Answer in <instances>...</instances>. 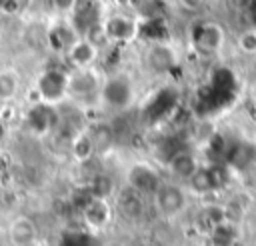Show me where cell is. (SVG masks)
<instances>
[{"instance_id":"21","label":"cell","mask_w":256,"mask_h":246,"mask_svg":"<svg viewBox=\"0 0 256 246\" xmlns=\"http://www.w3.org/2000/svg\"><path fill=\"white\" fill-rule=\"evenodd\" d=\"M238 48L244 52V54H252L256 56V28H246L238 34V40H236Z\"/></svg>"},{"instance_id":"19","label":"cell","mask_w":256,"mask_h":246,"mask_svg":"<svg viewBox=\"0 0 256 246\" xmlns=\"http://www.w3.org/2000/svg\"><path fill=\"white\" fill-rule=\"evenodd\" d=\"M256 162V144L252 142H242L238 144L234 156H230V166L234 164L238 170H246Z\"/></svg>"},{"instance_id":"15","label":"cell","mask_w":256,"mask_h":246,"mask_svg":"<svg viewBox=\"0 0 256 246\" xmlns=\"http://www.w3.org/2000/svg\"><path fill=\"white\" fill-rule=\"evenodd\" d=\"M72 14H74V20H72V26L76 28V32L82 36L92 24L98 22V10H96V4L92 0H76L74 8H72Z\"/></svg>"},{"instance_id":"2","label":"cell","mask_w":256,"mask_h":246,"mask_svg":"<svg viewBox=\"0 0 256 246\" xmlns=\"http://www.w3.org/2000/svg\"><path fill=\"white\" fill-rule=\"evenodd\" d=\"M100 100L114 108V110H124L132 104L134 100V84L128 76L124 74H112L108 76L102 86H100Z\"/></svg>"},{"instance_id":"16","label":"cell","mask_w":256,"mask_h":246,"mask_svg":"<svg viewBox=\"0 0 256 246\" xmlns=\"http://www.w3.org/2000/svg\"><path fill=\"white\" fill-rule=\"evenodd\" d=\"M70 150H72V156L78 160V162H88L94 152H96V140L92 138L90 132L86 130H78L70 142Z\"/></svg>"},{"instance_id":"10","label":"cell","mask_w":256,"mask_h":246,"mask_svg":"<svg viewBox=\"0 0 256 246\" xmlns=\"http://www.w3.org/2000/svg\"><path fill=\"white\" fill-rule=\"evenodd\" d=\"M100 86L102 82L98 80V74H94L92 68H84V70H76L74 74H70L68 94L80 100H86L92 96L100 98Z\"/></svg>"},{"instance_id":"22","label":"cell","mask_w":256,"mask_h":246,"mask_svg":"<svg viewBox=\"0 0 256 246\" xmlns=\"http://www.w3.org/2000/svg\"><path fill=\"white\" fill-rule=\"evenodd\" d=\"M50 2L58 12H72V8L76 4V0H50Z\"/></svg>"},{"instance_id":"8","label":"cell","mask_w":256,"mask_h":246,"mask_svg":"<svg viewBox=\"0 0 256 246\" xmlns=\"http://www.w3.org/2000/svg\"><path fill=\"white\" fill-rule=\"evenodd\" d=\"M146 66L156 74H168L178 66V52L168 42H154L144 52Z\"/></svg>"},{"instance_id":"4","label":"cell","mask_w":256,"mask_h":246,"mask_svg":"<svg viewBox=\"0 0 256 246\" xmlns=\"http://www.w3.org/2000/svg\"><path fill=\"white\" fill-rule=\"evenodd\" d=\"M114 220V202L108 200V196L104 194H96L90 200L84 202L82 206V222L94 230V232H102L106 230Z\"/></svg>"},{"instance_id":"5","label":"cell","mask_w":256,"mask_h":246,"mask_svg":"<svg viewBox=\"0 0 256 246\" xmlns=\"http://www.w3.org/2000/svg\"><path fill=\"white\" fill-rule=\"evenodd\" d=\"M228 170L224 166H218V164H212V166H202L188 178L186 186L192 194H198V196H206V194H212L216 190H220L226 180H228Z\"/></svg>"},{"instance_id":"1","label":"cell","mask_w":256,"mask_h":246,"mask_svg":"<svg viewBox=\"0 0 256 246\" xmlns=\"http://www.w3.org/2000/svg\"><path fill=\"white\" fill-rule=\"evenodd\" d=\"M154 208L162 218H176L188 208V190L178 182H164L152 194Z\"/></svg>"},{"instance_id":"12","label":"cell","mask_w":256,"mask_h":246,"mask_svg":"<svg viewBox=\"0 0 256 246\" xmlns=\"http://www.w3.org/2000/svg\"><path fill=\"white\" fill-rule=\"evenodd\" d=\"M98 54H100V48L94 46L90 40H86L84 36H80L68 50H66V56H68V62L74 66V70H84V68H92L98 60Z\"/></svg>"},{"instance_id":"3","label":"cell","mask_w":256,"mask_h":246,"mask_svg":"<svg viewBox=\"0 0 256 246\" xmlns=\"http://www.w3.org/2000/svg\"><path fill=\"white\" fill-rule=\"evenodd\" d=\"M68 82H70V74H66L58 68H48L38 76L36 92L44 104L52 106L68 96Z\"/></svg>"},{"instance_id":"24","label":"cell","mask_w":256,"mask_h":246,"mask_svg":"<svg viewBox=\"0 0 256 246\" xmlns=\"http://www.w3.org/2000/svg\"><path fill=\"white\" fill-rule=\"evenodd\" d=\"M104 246H124L122 242H116V240H112V242H106Z\"/></svg>"},{"instance_id":"14","label":"cell","mask_w":256,"mask_h":246,"mask_svg":"<svg viewBox=\"0 0 256 246\" xmlns=\"http://www.w3.org/2000/svg\"><path fill=\"white\" fill-rule=\"evenodd\" d=\"M144 194H140L138 190H134L132 186L124 184V188H120L118 196H116V208L126 216V218H140L144 214Z\"/></svg>"},{"instance_id":"20","label":"cell","mask_w":256,"mask_h":246,"mask_svg":"<svg viewBox=\"0 0 256 246\" xmlns=\"http://www.w3.org/2000/svg\"><path fill=\"white\" fill-rule=\"evenodd\" d=\"M78 38H80V34L76 32V28H74L72 24H60V26H56L54 32H52V42H54V46L60 48V50H64V52H66Z\"/></svg>"},{"instance_id":"23","label":"cell","mask_w":256,"mask_h":246,"mask_svg":"<svg viewBox=\"0 0 256 246\" xmlns=\"http://www.w3.org/2000/svg\"><path fill=\"white\" fill-rule=\"evenodd\" d=\"M186 10H198L200 6H202V2L204 0H178Z\"/></svg>"},{"instance_id":"7","label":"cell","mask_w":256,"mask_h":246,"mask_svg":"<svg viewBox=\"0 0 256 246\" xmlns=\"http://www.w3.org/2000/svg\"><path fill=\"white\" fill-rule=\"evenodd\" d=\"M108 44H128L138 36V22L124 14H112L102 20Z\"/></svg>"},{"instance_id":"17","label":"cell","mask_w":256,"mask_h":246,"mask_svg":"<svg viewBox=\"0 0 256 246\" xmlns=\"http://www.w3.org/2000/svg\"><path fill=\"white\" fill-rule=\"evenodd\" d=\"M20 90V74L12 68L0 70V102H8L16 98Z\"/></svg>"},{"instance_id":"18","label":"cell","mask_w":256,"mask_h":246,"mask_svg":"<svg viewBox=\"0 0 256 246\" xmlns=\"http://www.w3.org/2000/svg\"><path fill=\"white\" fill-rule=\"evenodd\" d=\"M208 238H210V244L212 246H232L234 240H236V228L230 220L214 226L208 230Z\"/></svg>"},{"instance_id":"9","label":"cell","mask_w":256,"mask_h":246,"mask_svg":"<svg viewBox=\"0 0 256 246\" xmlns=\"http://www.w3.org/2000/svg\"><path fill=\"white\" fill-rule=\"evenodd\" d=\"M126 184L132 186L134 190H138L144 196H152L156 192V188L162 184V178H160L158 170L152 168L150 164L136 162L126 172Z\"/></svg>"},{"instance_id":"6","label":"cell","mask_w":256,"mask_h":246,"mask_svg":"<svg viewBox=\"0 0 256 246\" xmlns=\"http://www.w3.org/2000/svg\"><path fill=\"white\" fill-rule=\"evenodd\" d=\"M192 44L202 54H218L224 46V30L218 22H198L192 30Z\"/></svg>"},{"instance_id":"11","label":"cell","mask_w":256,"mask_h":246,"mask_svg":"<svg viewBox=\"0 0 256 246\" xmlns=\"http://www.w3.org/2000/svg\"><path fill=\"white\" fill-rule=\"evenodd\" d=\"M8 240L12 246H34L38 240V226L28 216H16L8 224Z\"/></svg>"},{"instance_id":"13","label":"cell","mask_w":256,"mask_h":246,"mask_svg":"<svg viewBox=\"0 0 256 246\" xmlns=\"http://www.w3.org/2000/svg\"><path fill=\"white\" fill-rule=\"evenodd\" d=\"M166 168H168V172H170L172 178L182 180V182H188V178L200 168V162H198V158H196L194 152H190V150H178V152H174L168 158Z\"/></svg>"}]
</instances>
